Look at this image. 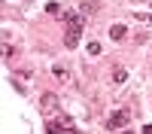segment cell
Masks as SVG:
<instances>
[{
	"instance_id": "obj_9",
	"label": "cell",
	"mask_w": 152,
	"mask_h": 134,
	"mask_svg": "<svg viewBox=\"0 0 152 134\" xmlns=\"http://www.w3.org/2000/svg\"><path fill=\"white\" fill-rule=\"evenodd\" d=\"M52 73H55V76H58L61 82L67 79V67H61V64H55V67H52Z\"/></svg>"
},
{
	"instance_id": "obj_2",
	"label": "cell",
	"mask_w": 152,
	"mask_h": 134,
	"mask_svg": "<svg viewBox=\"0 0 152 134\" xmlns=\"http://www.w3.org/2000/svg\"><path fill=\"white\" fill-rule=\"evenodd\" d=\"M128 122H131V113L128 110H119V113H113L107 119V131H122V128H128Z\"/></svg>"
},
{
	"instance_id": "obj_4",
	"label": "cell",
	"mask_w": 152,
	"mask_h": 134,
	"mask_svg": "<svg viewBox=\"0 0 152 134\" xmlns=\"http://www.w3.org/2000/svg\"><path fill=\"white\" fill-rule=\"evenodd\" d=\"M61 18H64L67 24H70V28H85V15H82V12L79 9H64V15H61Z\"/></svg>"
},
{
	"instance_id": "obj_10",
	"label": "cell",
	"mask_w": 152,
	"mask_h": 134,
	"mask_svg": "<svg viewBox=\"0 0 152 134\" xmlns=\"http://www.w3.org/2000/svg\"><path fill=\"white\" fill-rule=\"evenodd\" d=\"M46 9H49V15H64V9H61V6H58V3H49V6H46Z\"/></svg>"
},
{
	"instance_id": "obj_8",
	"label": "cell",
	"mask_w": 152,
	"mask_h": 134,
	"mask_svg": "<svg viewBox=\"0 0 152 134\" xmlns=\"http://www.w3.org/2000/svg\"><path fill=\"white\" fill-rule=\"evenodd\" d=\"M79 12H82V15H94V12H97V3H82Z\"/></svg>"
},
{
	"instance_id": "obj_6",
	"label": "cell",
	"mask_w": 152,
	"mask_h": 134,
	"mask_svg": "<svg viewBox=\"0 0 152 134\" xmlns=\"http://www.w3.org/2000/svg\"><path fill=\"white\" fill-rule=\"evenodd\" d=\"M125 34H128L125 24H113V28H110V37H113V40H125Z\"/></svg>"
},
{
	"instance_id": "obj_1",
	"label": "cell",
	"mask_w": 152,
	"mask_h": 134,
	"mask_svg": "<svg viewBox=\"0 0 152 134\" xmlns=\"http://www.w3.org/2000/svg\"><path fill=\"white\" fill-rule=\"evenodd\" d=\"M46 131L49 134H73L76 125H73V119H67V116H52L46 122Z\"/></svg>"
},
{
	"instance_id": "obj_3",
	"label": "cell",
	"mask_w": 152,
	"mask_h": 134,
	"mask_svg": "<svg viewBox=\"0 0 152 134\" xmlns=\"http://www.w3.org/2000/svg\"><path fill=\"white\" fill-rule=\"evenodd\" d=\"M40 110H43L46 116H52L55 110H58V94H52V92H46V94L40 97Z\"/></svg>"
},
{
	"instance_id": "obj_11",
	"label": "cell",
	"mask_w": 152,
	"mask_h": 134,
	"mask_svg": "<svg viewBox=\"0 0 152 134\" xmlns=\"http://www.w3.org/2000/svg\"><path fill=\"white\" fill-rule=\"evenodd\" d=\"M88 55H100V43H88Z\"/></svg>"
},
{
	"instance_id": "obj_7",
	"label": "cell",
	"mask_w": 152,
	"mask_h": 134,
	"mask_svg": "<svg viewBox=\"0 0 152 134\" xmlns=\"http://www.w3.org/2000/svg\"><path fill=\"white\" fill-rule=\"evenodd\" d=\"M125 79H128V70H125V67H116V70H113V82H116V85H122Z\"/></svg>"
},
{
	"instance_id": "obj_5",
	"label": "cell",
	"mask_w": 152,
	"mask_h": 134,
	"mask_svg": "<svg viewBox=\"0 0 152 134\" xmlns=\"http://www.w3.org/2000/svg\"><path fill=\"white\" fill-rule=\"evenodd\" d=\"M79 37H82V28H70V24H67L64 46H67V49H76V46H79Z\"/></svg>"
}]
</instances>
